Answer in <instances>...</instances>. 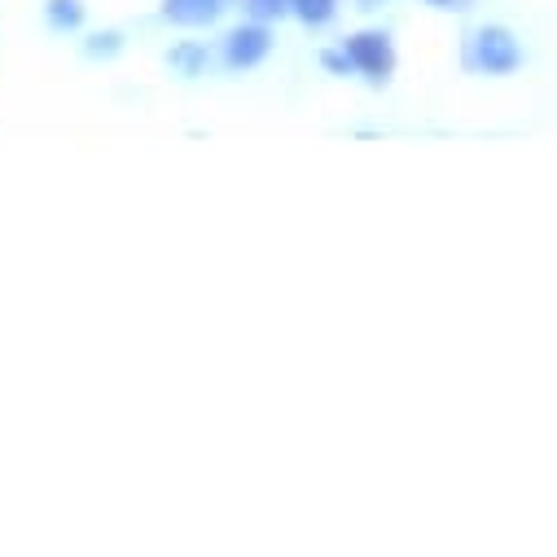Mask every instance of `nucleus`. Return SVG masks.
Instances as JSON below:
<instances>
[{
	"label": "nucleus",
	"instance_id": "f257e3e1",
	"mask_svg": "<svg viewBox=\"0 0 557 557\" xmlns=\"http://www.w3.org/2000/svg\"><path fill=\"white\" fill-rule=\"evenodd\" d=\"M466 66L479 71V75H492V79L513 75L522 66V45H518V36L509 27L487 23V27L470 32V40H466Z\"/></svg>",
	"mask_w": 557,
	"mask_h": 557
},
{
	"label": "nucleus",
	"instance_id": "f03ea898",
	"mask_svg": "<svg viewBox=\"0 0 557 557\" xmlns=\"http://www.w3.org/2000/svg\"><path fill=\"white\" fill-rule=\"evenodd\" d=\"M343 49H347L356 75H364L369 84H386L395 75V45L386 32H356L343 40Z\"/></svg>",
	"mask_w": 557,
	"mask_h": 557
},
{
	"label": "nucleus",
	"instance_id": "7ed1b4c3",
	"mask_svg": "<svg viewBox=\"0 0 557 557\" xmlns=\"http://www.w3.org/2000/svg\"><path fill=\"white\" fill-rule=\"evenodd\" d=\"M272 53V32H268V23H242V27H233L228 36H224V66L228 71H255L263 58Z\"/></svg>",
	"mask_w": 557,
	"mask_h": 557
},
{
	"label": "nucleus",
	"instance_id": "20e7f679",
	"mask_svg": "<svg viewBox=\"0 0 557 557\" xmlns=\"http://www.w3.org/2000/svg\"><path fill=\"white\" fill-rule=\"evenodd\" d=\"M224 10H228L224 0H163V18L172 27H189V32L215 27L224 18Z\"/></svg>",
	"mask_w": 557,
	"mask_h": 557
},
{
	"label": "nucleus",
	"instance_id": "39448f33",
	"mask_svg": "<svg viewBox=\"0 0 557 557\" xmlns=\"http://www.w3.org/2000/svg\"><path fill=\"white\" fill-rule=\"evenodd\" d=\"M168 66H172L176 75H185V79H198V75H207L211 53H207V45H198V40H181V45L168 49Z\"/></svg>",
	"mask_w": 557,
	"mask_h": 557
},
{
	"label": "nucleus",
	"instance_id": "423d86ee",
	"mask_svg": "<svg viewBox=\"0 0 557 557\" xmlns=\"http://www.w3.org/2000/svg\"><path fill=\"white\" fill-rule=\"evenodd\" d=\"M84 0H49L45 5V23L53 27V32H62V36H71V32H79L84 27Z\"/></svg>",
	"mask_w": 557,
	"mask_h": 557
},
{
	"label": "nucleus",
	"instance_id": "0eeeda50",
	"mask_svg": "<svg viewBox=\"0 0 557 557\" xmlns=\"http://www.w3.org/2000/svg\"><path fill=\"white\" fill-rule=\"evenodd\" d=\"M290 14L304 27H330L338 14V0H290Z\"/></svg>",
	"mask_w": 557,
	"mask_h": 557
},
{
	"label": "nucleus",
	"instance_id": "6e6552de",
	"mask_svg": "<svg viewBox=\"0 0 557 557\" xmlns=\"http://www.w3.org/2000/svg\"><path fill=\"white\" fill-rule=\"evenodd\" d=\"M242 5L255 23H276V18L290 14V0H242Z\"/></svg>",
	"mask_w": 557,
	"mask_h": 557
},
{
	"label": "nucleus",
	"instance_id": "1a4fd4ad",
	"mask_svg": "<svg viewBox=\"0 0 557 557\" xmlns=\"http://www.w3.org/2000/svg\"><path fill=\"white\" fill-rule=\"evenodd\" d=\"M119 49H123V36H119V32H97V36L84 40V53H88V58H101V62L114 58Z\"/></svg>",
	"mask_w": 557,
	"mask_h": 557
},
{
	"label": "nucleus",
	"instance_id": "9d476101",
	"mask_svg": "<svg viewBox=\"0 0 557 557\" xmlns=\"http://www.w3.org/2000/svg\"><path fill=\"white\" fill-rule=\"evenodd\" d=\"M321 66H325L330 75H356V66H351L347 49H325V53H321Z\"/></svg>",
	"mask_w": 557,
	"mask_h": 557
},
{
	"label": "nucleus",
	"instance_id": "9b49d317",
	"mask_svg": "<svg viewBox=\"0 0 557 557\" xmlns=\"http://www.w3.org/2000/svg\"><path fill=\"white\" fill-rule=\"evenodd\" d=\"M426 5H435V10H466L470 0H426Z\"/></svg>",
	"mask_w": 557,
	"mask_h": 557
},
{
	"label": "nucleus",
	"instance_id": "f8f14e48",
	"mask_svg": "<svg viewBox=\"0 0 557 557\" xmlns=\"http://www.w3.org/2000/svg\"><path fill=\"white\" fill-rule=\"evenodd\" d=\"M356 5H360V10H377V5H382V0H356Z\"/></svg>",
	"mask_w": 557,
	"mask_h": 557
}]
</instances>
